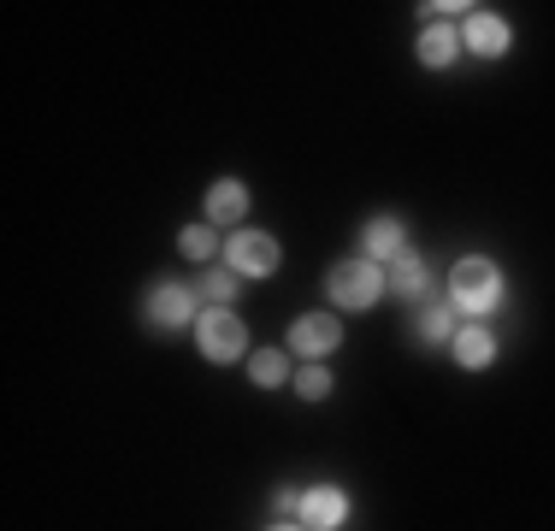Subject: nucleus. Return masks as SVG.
Returning <instances> with one entry per match:
<instances>
[{"instance_id": "f257e3e1", "label": "nucleus", "mask_w": 555, "mask_h": 531, "mask_svg": "<svg viewBox=\"0 0 555 531\" xmlns=\"http://www.w3.org/2000/svg\"><path fill=\"white\" fill-rule=\"evenodd\" d=\"M502 296H508V284H502V266L491 255H467L455 260V272H449V308H455L461 319H485L502 308Z\"/></svg>"}, {"instance_id": "f03ea898", "label": "nucleus", "mask_w": 555, "mask_h": 531, "mask_svg": "<svg viewBox=\"0 0 555 531\" xmlns=\"http://www.w3.org/2000/svg\"><path fill=\"white\" fill-rule=\"evenodd\" d=\"M325 296L337 301V308H373L378 296H385V266L354 255V260H337L332 272H325Z\"/></svg>"}, {"instance_id": "7ed1b4c3", "label": "nucleus", "mask_w": 555, "mask_h": 531, "mask_svg": "<svg viewBox=\"0 0 555 531\" xmlns=\"http://www.w3.org/2000/svg\"><path fill=\"white\" fill-rule=\"evenodd\" d=\"M190 331H195V342H202V354L214 366H231L248 354V325L231 308H202V319H195Z\"/></svg>"}, {"instance_id": "20e7f679", "label": "nucleus", "mask_w": 555, "mask_h": 531, "mask_svg": "<svg viewBox=\"0 0 555 531\" xmlns=\"http://www.w3.org/2000/svg\"><path fill=\"white\" fill-rule=\"evenodd\" d=\"M142 319H149L154 331H183L202 319V296H195V284H154L149 296H142Z\"/></svg>"}, {"instance_id": "39448f33", "label": "nucleus", "mask_w": 555, "mask_h": 531, "mask_svg": "<svg viewBox=\"0 0 555 531\" xmlns=\"http://www.w3.org/2000/svg\"><path fill=\"white\" fill-rule=\"evenodd\" d=\"M278 260H284V248L267 231H231V243H224V266L243 277H272Z\"/></svg>"}, {"instance_id": "423d86ee", "label": "nucleus", "mask_w": 555, "mask_h": 531, "mask_svg": "<svg viewBox=\"0 0 555 531\" xmlns=\"http://www.w3.org/2000/svg\"><path fill=\"white\" fill-rule=\"evenodd\" d=\"M343 342V319L337 313H301L296 325H289V349L301 354V361H325Z\"/></svg>"}, {"instance_id": "0eeeda50", "label": "nucleus", "mask_w": 555, "mask_h": 531, "mask_svg": "<svg viewBox=\"0 0 555 531\" xmlns=\"http://www.w3.org/2000/svg\"><path fill=\"white\" fill-rule=\"evenodd\" d=\"M308 531H337L343 520H349V496H343L337 484H313L301 490V514H296Z\"/></svg>"}, {"instance_id": "6e6552de", "label": "nucleus", "mask_w": 555, "mask_h": 531, "mask_svg": "<svg viewBox=\"0 0 555 531\" xmlns=\"http://www.w3.org/2000/svg\"><path fill=\"white\" fill-rule=\"evenodd\" d=\"M361 248H366V260H378V266L402 260L408 255V224L396 219V212H378V219L361 224Z\"/></svg>"}, {"instance_id": "1a4fd4ad", "label": "nucleus", "mask_w": 555, "mask_h": 531, "mask_svg": "<svg viewBox=\"0 0 555 531\" xmlns=\"http://www.w3.org/2000/svg\"><path fill=\"white\" fill-rule=\"evenodd\" d=\"M461 42L479 53V60H502V53L514 48V30L496 18V12H473V18L461 24Z\"/></svg>"}, {"instance_id": "9d476101", "label": "nucleus", "mask_w": 555, "mask_h": 531, "mask_svg": "<svg viewBox=\"0 0 555 531\" xmlns=\"http://www.w3.org/2000/svg\"><path fill=\"white\" fill-rule=\"evenodd\" d=\"M248 219V183L243 178H219L214 190H207V224H231V231H243Z\"/></svg>"}, {"instance_id": "9b49d317", "label": "nucleus", "mask_w": 555, "mask_h": 531, "mask_svg": "<svg viewBox=\"0 0 555 531\" xmlns=\"http://www.w3.org/2000/svg\"><path fill=\"white\" fill-rule=\"evenodd\" d=\"M385 289H390V296H408V301H426V296H431V266L420 260L414 248H408L402 260L385 266Z\"/></svg>"}, {"instance_id": "f8f14e48", "label": "nucleus", "mask_w": 555, "mask_h": 531, "mask_svg": "<svg viewBox=\"0 0 555 531\" xmlns=\"http://www.w3.org/2000/svg\"><path fill=\"white\" fill-rule=\"evenodd\" d=\"M449 349H455V361L467 366V372H485V366L496 361V331L479 325V319H467V325L455 331V342H449Z\"/></svg>"}, {"instance_id": "ddd939ff", "label": "nucleus", "mask_w": 555, "mask_h": 531, "mask_svg": "<svg viewBox=\"0 0 555 531\" xmlns=\"http://www.w3.org/2000/svg\"><path fill=\"white\" fill-rule=\"evenodd\" d=\"M461 30L455 24H426V30H420V65H426V72H449V65L461 60Z\"/></svg>"}, {"instance_id": "4468645a", "label": "nucleus", "mask_w": 555, "mask_h": 531, "mask_svg": "<svg viewBox=\"0 0 555 531\" xmlns=\"http://www.w3.org/2000/svg\"><path fill=\"white\" fill-rule=\"evenodd\" d=\"M236 289H243V272H231V266H202L195 272V296H207V308H231Z\"/></svg>"}, {"instance_id": "2eb2a0df", "label": "nucleus", "mask_w": 555, "mask_h": 531, "mask_svg": "<svg viewBox=\"0 0 555 531\" xmlns=\"http://www.w3.org/2000/svg\"><path fill=\"white\" fill-rule=\"evenodd\" d=\"M455 308H449V301H426V308H420V319H414V331H420V342H455Z\"/></svg>"}, {"instance_id": "dca6fc26", "label": "nucleus", "mask_w": 555, "mask_h": 531, "mask_svg": "<svg viewBox=\"0 0 555 531\" xmlns=\"http://www.w3.org/2000/svg\"><path fill=\"white\" fill-rule=\"evenodd\" d=\"M178 255L195 260V266H214V255H219V231H214V224H183V231H178Z\"/></svg>"}, {"instance_id": "f3484780", "label": "nucleus", "mask_w": 555, "mask_h": 531, "mask_svg": "<svg viewBox=\"0 0 555 531\" xmlns=\"http://www.w3.org/2000/svg\"><path fill=\"white\" fill-rule=\"evenodd\" d=\"M248 378H255L260 390H278V384L289 378V361L278 349H255V354H248Z\"/></svg>"}, {"instance_id": "a211bd4d", "label": "nucleus", "mask_w": 555, "mask_h": 531, "mask_svg": "<svg viewBox=\"0 0 555 531\" xmlns=\"http://www.w3.org/2000/svg\"><path fill=\"white\" fill-rule=\"evenodd\" d=\"M296 396L301 402H325V396H332V372H325L320 361H308L296 372Z\"/></svg>"}, {"instance_id": "6ab92c4d", "label": "nucleus", "mask_w": 555, "mask_h": 531, "mask_svg": "<svg viewBox=\"0 0 555 531\" xmlns=\"http://www.w3.org/2000/svg\"><path fill=\"white\" fill-rule=\"evenodd\" d=\"M272 531H308V526H301V520H284V526H272Z\"/></svg>"}]
</instances>
